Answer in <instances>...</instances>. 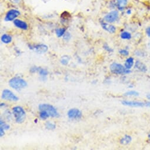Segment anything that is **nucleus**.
Returning <instances> with one entry per match:
<instances>
[{"label": "nucleus", "instance_id": "22", "mask_svg": "<svg viewBox=\"0 0 150 150\" xmlns=\"http://www.w3.org/2000/svg\"><path fill=\"white\" fill-rule=\"evenodd\" d=\"M40 117L42 120H46L47 118L50 117L49 114L45 111H40Z\"/></svg>", "mask_w": 150, "mask_h": 150}, {"label": "nucleus", "instance_id": "2", "mask_svg": "<svg viewBox=\"0 0 150 150\" xmlns=\"http://www.w3.org/2000/svg\"><path fill=\"white\" fill-rule=\"evenodd\" d=\"M14 115L16 118V121L17 123H23L26 118V114L24 109L19 106H17L13 109Z\"/></svg>", "mask_w": 150, "mask_h": 150}, {"label": "nucleus", "instance_id": "4", "mask_svg": "<svg viewBox=\"0 0 150 150\" xmlns=\"http://www.w3.org/2000/svg\"><path fill=\"white\" fill-rule=\"evenodd\" d=\"M110 70L112 72L116 74H127L131 72V71L122 66L121 64L114 62L110 65Z\"/></svg>", "mask_w": 150, "mask_h": 150}, {"label": "nucleus", "instance_id": "19", "mask_svg": "<svg viewBox=\"0 0 150 150\" xmlns=\"http://www.w3.org/2000/svg\"><path fill=\"white\" fill-rule=\"evenodd\" d=\"M121 38L123 40H129L131 38V34L128 32L125 31L121 34Z\"/></svg>", "mask_w": 150, "mask_h": 150}, {"label": "nucleus", "instance_id": "32", "mask_svg": "<svg viewBox=\"0 0 150 150\" xmlns=\"http://www.w3.org/2000/svg\"><path fill=\"white\" fill-rule=\"evenodd\" d=\"M146 97H147V98H148V100H150V94H148L147 96H146Z\"/></svg>", "mask_w": 150, "mask_h": 150}, {"label": "nucleus", "instance_id": "20", "mask_svg": "<svg viewBox=\"0 0 150 150\" xmlns=\"http://www.w3.org/2000/svg\"><path fill=\"white\" fill-rule=\"evenodd\" d=\"M69 59H70V58L69 56L65 55V56L62 57V58H61V62L62 65H67L68 64Z\"/></svg>", "mask_w": 150, "mask_h": 150}, {"label": "nucleus", "instance_id": "11", "mask_svg": "<svg viewBox=\"0 0 150 150\" xmlns=\"http://www.w3.org/2000/svg\"><path fill=\"white\" fill-rule=\"evenodd\" d=\"M14 25L19 28H21L22 30H27L28 28V25H27V24L26 23H25L24 21H23L21 20H15L14 21Z\"/></svg>", "mask_w": 150, "mask_h": 150}, {"label": "nucleus", "instance_id": "1", "mask_svg": "<svg viewBox=\"0 0 150 150\" xmlns=\"http://www.w3.org/2000/svg\"><path fill=\"white\" fill-rule=\"evenodd\" d=\"M9 84L11 88L17 90H20L27 87V82L20 77H14L9 81Z\"/></svg>", "mask_w": 150, "mask_h": 150}, {"label": "nucleus", "instance_id": "5", "mask_svg": "<svg viewBox=\"0 0 150 150\" xmlns=\"http://www.w3.org/2000/svg\"><path fill=\"white\" fill-rule=\"evenodd\" d=\"M119 18V13L117 11H112L104 17V20L109 23H112Z\"/></svg>", "mask_w": 150, "mask_h": 150}, {"label": "nucleus", "instance_id": "16", "mask_svg": "<svg viewBox=\"0 0 150 150\" xmlns=\"http://www.w3.org/2000/svg\"><path fill=\"white\" fill-rule=\"evenodd\" d=\"M132 140V138L129 135H125L121 140H120V143L122 145H127L129 143L131 142Z\"/></svg>", "mask_w": 150, "mask_h": 150}, {"label": "nucleus", "instance_id": "15", "mask_svg": "<svg viewBox=\"0 0 150 150\" xmlns=\"http://www.w3.org/2000/svg\"><path fill=\"white\" fill-rule=\"evenodd\" d=\"M128 3V0H117V6L119 10H122Z\"/></svg>", "mask_w": 150, "mask_h": 150}, {"label": "nucleus", "instance_id": "26", "mask_svg": "<svg viewBox=\"0 0 150 150\" xmlns=\"http://www.w3.org/2000/svg\"><path fill=\"white\" fill-rule=\"evenodd\" d=\"M120 54L124 56H128L129 55V52L126 50H121L119 51Z\"/></svg>", "mask_w": 150, "mask_h": 150}, {"label": "nucleus", "instance_id": "7", "mask_svg": "<svg viewBox=\"0 0 150 150\" xmlns=\"http://www.w3.org/2000/svg\"><path fill=\"white\" fill-rule=\"evenodd\" d=\"M68 117L71 119H80L82 117V112L77 108H72L68 111Z\"/></svg>", "mask_w": 150, "mask_h": 150}, {"label": "nucleus", "instance_id": "10", "mask_svg": "<svg viewBox=\"0 0 150 150\" xmlns=\"http://www.w3.org/2000/svg\"><path fill=\"white\" fill-rule=\"evenodd\" d=\"M122 103L124 105L133 107H139L145 106V103L139 102V101H122Z\"/></svg>", "mask_w": 150, "mask_h": 150}, {"label": "nucleus", "instance_id": "9", "mask_svg": "<svg viewBox=\"0 0 150 150\" xmlns=\"http://www.w3.org/2000/svg\"><path fill=\"white\" fill-rule=\"evenodd\" d=\"M20 14V12L16 10H11L9 11L5 18V20L6 21H10L14 20L16 17H17Z\"/></svg>", "mask_w": 150, "mask_h": 150}, {"label": "nucleus", "instance_id": "24", "mask_svg": "<svg viewBox=\"0 0 150 150\" xmlns=\"http://www.w3.org/2000/svg\"><path fill=\"white\" fill-rule=\"evenodd\" d=\"M45 126H46V128L47 129H54L56 127L55 124H52L51 122H47L46 123Z\"/></svg>", "mask_w": 150, "mask_h": 150}, {"label": "nucleus", "instance_id": "34", "mask_svg": "<svg viewBox=\"0 0 150 150\" xmlns=\"http://www.w3.org/2000/svg\"><path fill=\"white\" fill-rule=\"evenodd\" d=\"M148 139H149V141H150V134L148 135Z\"/></svg>", "mask_w": 150, "mask_h": 150}, {"label": "nucleus", "instance_id": "3", "mask_svg": "<svg viewBox=\"0 0 150 150\" xmlns=\"http://www.w3.org/2000/svg\"><path fill=\"white\" fill-rule=\"evenodd\" d=\"M40 111H46L50 115V117L54 118H58L59 117V115L56 109L50 104H42L39 105Z\"/></svg>", "mask_w": 150, "mask_h": 150}, {"label": "nucleus", "instance_id": "17", "mask_svg": "<svg viewBox=\"0 0 150 150\" xmlns=\"http://www.w3.org/2000/svg\"><path fill=\"white\" fill-rule=\"evenodd\" d=\"M134 59L132 57L128 58L125 62V67L128 69L132 68V67L134 65Z\"/></svg>", "mask_w": 150, "mask_h": 150}, {"label": "nucleus", "instance_id": "28", "mask_svg": "<svg viewBox=\"0 0 150 150\" xmlns=\"http://www.w3.org/2000/svg\"><path fill=\"white\" fill-rule=\"evenodd\" d=\"M64 39L65 40H68L70 39V34L68 33H66L64 35Z\"/></svg>", "mask_w": 150, "mask_h": 150}, {"label": "nucleus", "instance_id": "25", "mask_svg": "<svg viewBox=\"0 0 150 150\" xmlns=\"http://www.w3.org/2000/svg\"><path fill=\"white\" fill-rule=\"evenodd\" d=\"M0 124H1V127H2L4 129H8L10 128V125L5 123L2 120H1V121H0Z\"/></svg>", "mask_w": 150, "mask_h": 150}, {"label": "nucleus", "instance_id": "14", "mask_svg": "<svg viewBox=\"0 0 150 150\" xmlns=\"http://www.w3.org/2000/svg\"><path fill=\"white\" fill-rule=\"evenodd\" d=\"M135 67L141 72H146L147 71V68H146V65L144 63H142V62L139 61H137L135 62Z\"/></svg>", "mask_w": 150, "mask_h": 150}, {"label": "nucleus", "instance_id": "31", "mask_svg": "<svg viewBox=\"0 0 150 150\" xmlns=\"http://www.w3.org/2000/svg\"><path fill=\"white\" fill-rule=\"evenodd\" d=\"M145 106L150 107V102H146L145 103Z\"/></svg>", "mask_w": 150, "mask_h": 150}, {"label": "nucleus", "instance_id": "33", "mask_svg": "<svg viewBox=\"0 0 150 150\" xmlns=\"http://www.w3.org/2000/svg\"><path fill=\"white\" fill-rule=\"evenodd\" d=\"M127 14H131V11H130V10H128V11H127Z\"/></svg>", "mask_w": 150, "mask_h": 150}, {"label": "nucleus", "instance_id": "27", "mask_svg": "<svg viewBox=\"0 0 150 150\" xmlns=\"http://www.w3.org/2000/svg\"><path fill=\"white\" fill-rule=\"evenodd\" d=\"M104 48L105 49V50H106L107 51H108V52H112L113 50H112V49H111L110 47H108V45H107V44H104Z\"/></svg>", "mask_w": 150, "mask_h": 150}, {"label": "nucleus", "instance_id": "12", "mask_svg": "<svg viewBox=\"0 0 150 150\" xmlns=\"http://www.w3.org/2000/svg\"><path fill=\"white\" fill-rule=\"evenodd\" d=\"M102 27L106 31H107L108 32L110 33H114L116 31V28L112 25H110L108 24L107 23H104L103 21L101 23Z\"/></svg>", "mask_w": 150, "mask_h": 150}, {"label": "nucleus", "instance_id": "18", "mask_svg": "<svg viewBox=\"0 0 150 150\" xmlns=\"http://www.w3.org/2000/svg\"><path fill=\"white\" fill-rule=\"evenodd\" d=\"M1 41L5 44H9L12 41V37L7 34H4L1 37Z\"/></svg>", "mask_w": 150, "mask_h": 150}, {"label": "nucleus", "instance_id": "29", "mask_svg": "<svg viewBox=\"0 0 150 150\" xmlns=\"http://www.w3.org/2000/svg\"><path fill=\"white\" fill-rule=\"evenodd\" d=\"M146 34L148 37L150 38V26L148 27L146 29Z\"/></svg>", "mask_w": 150, "mask_h": 150}, {"label": "nucleus", "instance_id": "6", "mask_svg": "<svg viewBox=\"0 0 150 150\" xmlns=\"http://www.w3.org/2000/svg\"><path fill=\"white\" fill-rule=\"evenodd\" d=\"M2 98L6 100L13 101H17L18 100V98L9 90H4L3 91L2 94Z\"/></svg>", "mask_w": 150, "mask_h": 150}, {"label": "nucleus", "instance_id": "8", "mask_svg": "<svg viewBox=\"0 0 150 150\" xmlns=\"http://www.w3.org/2000/svg\"><path fill=\"white\" fill-rule=\"evenodd\" d=\"M29 47L30 49H32L33 50L35 51V52L39 54L45 53L48 51V47L44 44H38V45H35L32 46L29 45Z\"/></svg>", "mask_w": 150, "mask_h": 150}, {"label": "nucleus", "instance_id": "30", "mask_svg": "<svg viewBox=\"0 0 150 150\" xmlns=\"http://www.w3.org/2000/svg\"><path fill=\"white\" fill-rule=\"evenodd\" d=\"M4 129L2 128V127H1L0 128V136H1V137H3V136H4Z\"/></svg>", "mask_w": 150, "mask_h": 150}, {"label": "nucleus", "instance_id": "23", "mask_svg": "<svg viewBox=\"0 0 150 150\" xmlns=\"http://www.w3.org/2000/svg\"><path fill=\"white\" fill-rule=\"evenodd\" d=\"M125 96H138L139 93L135 91H129L124 94Z\"/></svg>", "mask_w": 150, "mask_h": 150}, {"label": "nucleus", "instance_id": "13", "mask_svg": "<svg viewBox=\"0 0 150 150\" xmlns=\"http://www.w3.org/2000/svg\"><path fill=\"white\" fill-rule=\"evenodd\" d=\"M38 72L41 76H46L48 75V71L45 70L44 68H42L41 67H33L31 69V72Z\"/></svg>", "mask_w": 150, "mask_h": 150}, {"label": "nucleus", "instance_id": "21", "mask_svg": "<svg viewBox=\"0 0 150 150\" xmlns=\"http://www.w3.org/2000/svg\"><path fill=\"white\" fill-rule=\"evenodd\" d=\"M65 33V29L64 28H58L55 31L56 35L58 37H62Z\"/></svg>", "mask_w": 150, "mask_h": 150}]
</instances>
